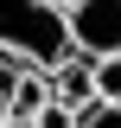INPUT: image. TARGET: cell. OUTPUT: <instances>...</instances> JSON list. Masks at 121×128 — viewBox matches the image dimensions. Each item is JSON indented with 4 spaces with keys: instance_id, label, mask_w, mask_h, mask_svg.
I'll use <instances>...</instances> for the list:
<instances>
[{
    "instance_id": "obj_1",
    "label": "cell",
    "mask_w": 121,
    "mask_h": 128,
    "mask_svg": "<svg viewBox=\"0 0 121 128\" xmlns=\"http://www.w3.org/2000/svg\"><path fill=\"white\" fill-rule=\"evenodd\" d=\"M0 58H13L19 70H38V77L51 64H64L70 58L64 6H51V0H0Z\"/></svg>"
},
{
    "instance_id": "obj_2",
    "label": "cell",
    "mask_w": 121,
    "mask_h": 128,
    "mask_svg": "<svg viewBox=\"0 0 121 128\" xmlns=\"http://www.w3.org/2000/svg\"><path fill=\"white\" fill-rule=\"evenodd\" d=\"M64 38L76 58H121V0H64Z\"/></svg>"
},
{
    "instance_id": "obj_3",
    "label": "cell",
    "mask_w": 121,
    "mask_h": 128,
    "mask_svg": "<svg viewBox=\"0 0 121 128\" xmlns=\"http://www.w3.org/2000/svg\"><path fill=\"white\" fill-rule=\"evenodd\" d=\"M45 96L58 102V109H83V102H96V77H89V58H64L45 70Z\"/></svg>"
},
{
    "instance_id": "obj_4",
    "label": "cell",
    "mask_w": 121,
    "mask_h": 128,
    "mask_svg": "<svg viewBox=\"0 0 121 128\" xmlns=\"http://www.w3.org/2000/svg\"><path fill=\"white\" fill-rule=\"evenodd\" d=\"M38 109H45V77H38V70H19L13 96H6V122H32Z\"/></svg>"
},
{
    "instance_id": "obj_5",
    "label": "cell",
    "mask_w": 121,
    "mask_h": 128,
    "mask_svg": "<svg viewBox=\"0 0 121 128\" xmlns=\"http://www.w3.org/2000/svg\"><path fill=\"white\" fill-rule=\"evenodd\" d=\"M89 77H96V102H121V58H96Z\"/></svg>"
},
{
    "instance_id": "obj_6",
    "label": "cell",
    "mask_w": 121,
    "mask_h": 128,
    "mask_svg": "<svg viewBox=\"0 0 121 128\" xmlns=\"http://www.w3.org/2000/svg\"><path fill=\"white\" fill-rule=\"evenodd\" d=\"M70 128H121V102H83L70 115Z\"/></svg>"
},
{
    "instance_id": "obj_7",
    "label": "cell",
    "mask_w": 121,
    "mask_h": 128,
    "mask_svg": "<svg viewBox=\"0 0 121 128\" xmlns=\"http://www.w3.org/2000/svg\"><path fill=\"white\" fill-rule=\"evenodd\" d=\"M70 115H76V109H58V102L45 96V109L32 115V128H70Z\"/></svg>"
},
{
    "instance_id": "obj_8",
    "label": "cell",
    "mask_w": 121,
    "mask_h": 128,
    "mask_svg": "<svg viewBox=\"0 0 121 128\" xmlns=\"http://www.w3.org/2000/svg\"><path fill=\"white\" fill-rule=\"evenodd\" d=\"M13 77H19V64H13V58H0V122H6V96H13Z\"/></svg>"
},
{
    "instance_id": "obj_9",
    "label": "cell",
    "mask_w": 121,
    "mask_h": 128,
    "mask_svg": "<svg viewBox=\"0 0 121 128\" xmlns=\"http://www.w3.org/2000/svg\"><path fill=\"white\" fill-rule=\"evenodd\" d=\"M0 128H32V122H0Z\"/></svg>"
},
{
    "instance_id": "obj_10",
    "label": "cell",
    "mask_w": 121,
    "mask_h": 128,
    "mask_svg": "<svg viewBox=\"0 0 121 128\" xmlns=\"http://www.w3.org/2000/svg\"><path fill=\"white\" fill-rule=\"evenodd\" d=\"M51 6H64V0H51Z\"/></svg>"
}]
</instances>
